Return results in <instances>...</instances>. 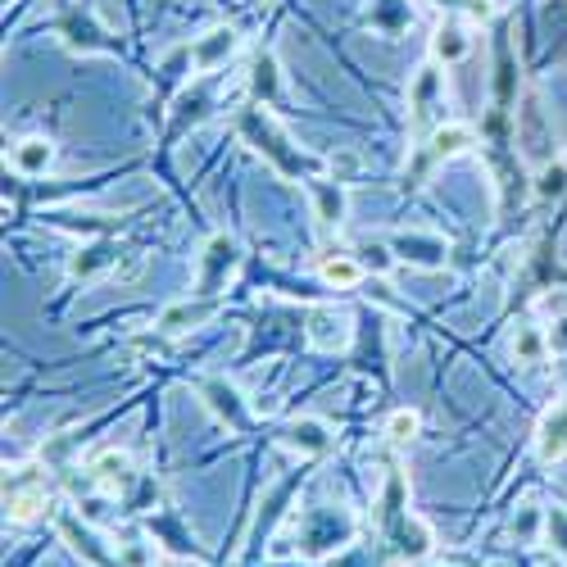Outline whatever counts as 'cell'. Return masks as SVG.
<instances>
[{
  "mask_svg": "<svg viewBox=\"0 0 567 567\" xmlns=\"http://www.w3.org/2000/svg\"><path fill=\"white\" fill-rule=\"evenodd\" d=\"M236 128H241V137L250 141V146H255L259 155H268V159H273V164L282 168V173H300V168H304V159L295 155V150H286V146H291V141H286L282 132L273 128V118H268L259 105L241 109V114H236Z\"/></svg>",
  "mask_w": 567,
  "mask_h": 567,
  "instance_id": "obj_1",
  "label": "cell"
},
{
  "mask_svg": "<svg viewBox=\"0 0 567 567\" xmlns=\"http://www.w3.org/2000/svg\"><path fill=\"white\" fill-rule=\"evenodd\" d=\"M518 146L536 168H545L549 159H554V128H549L545 109H540V100L531 96V91L518 105Z\"/></svg>",
  "mask_w": 567,
  "mask_h": 567,
  "instance_id": "obj_2",
  "label": "cell"
},
{
  "mask_svg": "<svg viewBox=\"0 0 567 567\" xmlns=\"http://www.w3.org/2000/svg\"><path fill=\"white\" fill-rule=\"evenodd\" d=\"M354 536V522L345 513H332V509H313L304 513V549L309 554H323L332 545H345Z\"/></svg>",
  "mask_w": 567,
  "mask_h": 567,
  "instance_id": "obj_3",
  "label": "cell"
},
{
  "mask_svg": "<svg viewBox=\"0 0 567 567\" xmlns=\"http://www.w3.org/2000/svg\"><path fill=\"white\" fill-rule=\"evenodd\" d=\"M236 268V245L232 236H214L205 245V255H200V277H196V295H209L214 300L218 286L227 282V273Z\"/></svg>",
  "mask_w": 567,
  "mask_h": 567,
  "instance_id": "obj_4",
  "label": "cell"
},
{
  "mask_svg": "<svg viewBox=\"0 0 567 567\" xmlns=\"http://www.w3.org/2000/svg\"><path fill=\"white\" fill-rule=\"evenodd\" d=\"M5 509H10L14 522H28L46 509V490H41V477L32 468H19L5 481Z\"/></svg>",
  "mask_w": 567,
  "mask_h": 567,
  "instance_id": "obj_5",
  "label": "cell"
},
{
  "mask_svg": "<svg viewBox=\"0 0 567 567\" xmlns=\"http://www.w3.org/2000/svg\"><path fill=\"white\" fill-rule=\"evenodd\" d=\"M536 454L545 463L567 459V395L549 404L545 418H540V427H536Z\"/></svg>",
  "mask_w": 567,
  "mask_h": 567,
  "instance_id": "obj_6",
  "label": "cell"
},
{
  "mask_svg": "<svg viewBox=\"0 0 567 567\" xmlns=\"http://www.w3.org/2000/svg\"><path fill=\"white\" fill-rule=\"evenodd\" d=\"M350 341V318L336 309H309V345L323 354H336L345 350Z\"/></svg>",
  "mask_w": 567,
  "mask_h": 567,
  "instance_id": "obj_7",
  "label": "cell"
},
{
  "mask_svg": "<svg viewBox=\"0 0 567 567\" xmlns=\"http://www.w3.org/2000/svg\"><path fill=\"white\" fill-rule=\"evenodd\" d=\"M386 531H391V545L400 549V558H422L431 549V531L418 518H409V509L400 513H382Z\"/></svg>",
  "mask_w": 567,
  "mask_h": 567,
  "instance_id": "obj_8",
  "label": "cell"
},
{
  "mask_svg": "<svg viewBox=\"0 0 567 567\" xmlns=\"http://www.w3.org/2000/svg\"><path fill=\"white\" fill-rule=\"evenodd\" d=\"M395 259H404V264H418V268H440L445 264V255H450V245L440 241V236H427V232H404L395 236Z\"/></svg>",
  "mask_w": 567,
  "mask_h": 567,
  "instance_id": "obj_9",
  "label": "cell"
},
{
  "mask_svg": "<svg viewBox=\"0 0 567 567\" xmlns=\"http://www.w3.org/2000/svg\"><path fill=\"white\" fill-rule=\"evenodd\" d=\"M236 46H241V37H236L232 28H214L191 46V64H196L200 73H214L218 64H227V59L236 55Z\"/></svg>",
  "mask_w": 567,
  "mask_h": 567,
  "instance_id": "obj_10",
  "label": "cell"
},
{
  "mask_svg": "<svg viewBox=\"0 0 567 567\" xmlns=\"http://www.w3.org/2000/svg\"><path fill=\"white\" fill-rule=\"evenodd\" d=\"M472 146V128H463V123H450V128H436L427 141V150H422L418 159V173H427L431 164H440V159H454L463 155V150Z\"/></svg>",
  "mask_w": 567,
  "mask_h": 567,
  "instance_id": "obj_11",
  "label": "cell"
},
{
  "mask_svg": "<svg viewBox=\"0 0 567 567\" xmlns=\"http://www.w3.org/2000/svg\"><path fill=\"white\" fill-rule=\"evenodd\" d=\"M200 395H205V404H209V409H214L218 418H223L232 431H245V427H250V413H245L241 395H236L227 382H218V377H209V382L200 386Z\"/></svg>",
  "mask_w": 567,
  "mask_h": 567,
  "instance_id": "obj_12",
  "label": "cell"
},
{
  "mask_svg": "<svg viewBox=\"0 0 567 567\" xmlns=\"http://www.w3.org/2000/svg\"><path fill=\"white\" fill-rule=\"evenodd\" d=\"M87 472L100 481V486H109V490H128L132 481V459L123 450H100V454H91V463H87Z\"/></svg>",
  "mask_w": 567,
  "mask_h": 567,
  "instance_id": "obj_13",
  "label": "cell"
},
{
  "mask_svg": "<svg viewBox=\"0 0 567 567\" xmlns=\"http://www.w3.org/2000/svg\"><path fill=\"white\" fill-rule=\"evenodd\" d=\"M114 264H118V245L91 241V245H82L78 255H73L69 273L78 277V282H91V277H100V273H114Z\"/></svg>",
  "mask_w": 567,
  "mask_h": 567,
  "instance_id": "obj_14",
  "label": "cell"
},
{
  "mask_svg": "<svg viewBox=\"0 0 567 567\" xmlns=\"http://www.w3.org/2000/svg\"><path fill=\"white\" fill-rule=\"evenodd\" d=\"M445 96V78H440V69L436 64H427V69H418V78H413V87H409V109H413V118H427L431 114V105Z\"/></svg>",
  "mask_w": 567,
  "mask_h": 567,
  "instance_id": "obj_15",
  "label": "cell"
},
{
  "mask_svg": "<svg viewBox=\"0 0 567 567\" xmlns=\"http://www.w3.org/2000/svg\"><path fill=\"white\" fill-rule=\"evenodd\" d=\"M286 445L300 454H323L327 445H332V431H327V422L318 418H295L291 427H286Z\"/></svg>",
  "mask_w": 567,
  "mask_h": 567,
  "instance_id": "obj_16",
  "label": "cell"
},
{
  "mask_svg": "<svg viewBox=\"0 0 567 567\" xmlns=\"http://www.w3.org/2000/svg\"><path fill=\"white\" fill-rule=\"evenodd\" d=\"M50 159H55V146H50L46 137H28V141H19V146H14L10 164H14V173L37 177V173H46V168H50Z\"/></svg>",
  "mask_w": 567,
  "mask_h": 567,
  "instance_id": "obj_17",
  "label": "cell"
},
{
  "mask_svg": "<svg viewBox=\"0 0 567 567\" xmlns=\"http://www.w3.org/2000/svg\"><path fill=\"white\" fill-rule=\"evenodd\" d=\"M468 28H463V23H454V19H445L436 28V37H431V55L440 59V64H454V59H463L468 55Z\"/></svg>",
  "mask_w": 567,
  "mask_h": 567,
  "instance_id": "obj_18",
  "label": "cell"
},
{
  "mask_svg": "<svg viewBox=\"0 0 567 567\" xmlns=\"http://www.w3.org/2000/svg\"><path fill=\"white\" fill-rule=\"evenodd\" d=\"M313 209H318V223L323 227H341L345 218V191L341 182H313Z\"/></svg>",
  "mask_w": 567,
  "mask_h": 567,
  "instance_id": "obj_19",
  "label": "cell"
},
{
  "mask_svg": "<svg viewBox=\"0 0 567 567\" xmlns=\"http://www.w3.org/2000/svg\"><path fill=\"white\" fill-rule=\"evenodd\" d=\"M214 309H218V304L209 300V295L200 304H173V309H164L159 327H164V332H186V327H196V323H205V318H214Z\"/></svg>",
  "mask_w": 567,
  "mask_h": 567,
  "instance_id": "obj_20",
  "label": "cell"
},
{
  "mask_svg": "<svg viewBox=\"0 0 567 567\" xmlns=\"http://www.w3.org/2000/svg\"><path fill=\"white\" fill-rule=\"evenodd\" d=\"M59 32H64V41H69L73 50H105V32H100L91 19H82V14L64 19L59 23Z\"/></svg>",
  "mask_w": 567,
  "mask_h": 567,
  "instance_id": "obj_21",
  "label": "cell"
},
{
  "mask_svg": "<svg viewBox=\"0 0 567 567\" xmlns=\"http://www.w3.org/2000/svg\"><path fill=\"white\" fill-rule=\"evenodd\" d=\"M318 273H323L327 286H354L363 277V264H359V259H350V255H327Z\"/></svg>",
  "mask_w": 567,
  "mask_h": 567,
  "instance_id": "obj_22",
  "label": "cell"
},
{
  "mask_svg": "<svg viewBox=\"0 0 567 567\" xmlns=\"http://www.w3.org/2000/svg\"><path fill=\"white\" fill-rule=\"evenodd\" d=\"M499 78H495V96H499V105H513V96H518V78H513V50H509V41H499Z\"/></svg>",
  "mask_w": 567,
  "mask_h": 567,
  "instance_id": "obj_23",
  "label": "cell"
},
{
  "mask_svg": "<svg viewBox=\"0 0 567 567\" xmlns=\"http://www.w3.org/2000/svg\"><path fill=\"white\" fill-rule=\"evenodd\" d=\"M545 350H549V341L536 332V327H518V336H513V359L531 368V363L545 359Z\"/></svg>",
  "mask_w": 567,
  "mask_h": 567,
  "instance_id": "obj_24",
  "label": "cell"
},
{
  "mask_svg": "<svg viewBox=\"0 0 567 567\" xmlns=\"http://www.w3.org/2000/svg\"><path fill=\"white\" fill-rule=\"evenodd\" d=\"M536 196H540V200H558V196H567V164L549 159V164L540 168V173H536Z\"/></svg>",
  "mask_w": 567,
  "mask_h": 567,
  "instance_id": "obj_25",
  "label": "cell"
},
{
  "mask_svg": "<svg viewBox=\"0 0 567 567\" xmlns=\"http://www.w3.org/2000/svg\"><path fill=\"white\" fill-rule=\"evenodd\" d=\"M250 91L264 96V100L277 96V64H273V55H255V64H250Z\"/></svg>",
  "mask_w": 567,
  "mask_h": 567,
  "instance_id": "obj_26",
  "label": "cell"
},
{
  "mask_svg": "<svg viewBox=\"0 0 567 567\" xmlns=\"http://www.w3.org/2000/svg\"><path fill=\"white\" fill-rule=\"evenodd\" d=\"M59 527H64V536H73V545H78L82 554L91 558V563H100V567H114V558H109L105 549L96 545V536H91V531H78V522H73V518H64V522H59Z\"/></svg>",
  "mask_w": 567,
  "mask_h": 567,
  "instance_id": "obj_27",
  "label": "cell"
},
{
  "mask_svg": "<svg viewBox=\"0 0 567 567\" xmlns=\"http://www.w3.org/2000/svg\"><path fill=\"white\" fill-rule=\"evenodd\" d=\"M386 436H391L395 445L413 440V436H418V413H413V409H395L391 418H386Z\"/></svg>",
  "mask_w": 567,
  "mask_h": 567,
  "instance_id": "obj_28",
  "label": "cell"
},
{
  "mask_svg": "<svg viewBox=\"0 0 567 567\" xmlns=\"http://www.w3.org/2000/svg\"><path fill=\"white\" fill-rule=\"evenodd\" d=\"M372 23H377V28H404V23H409V14H404V5L400 0H382V5H377V10H372Z\"/></svg>",
  "mask_w": 567,
  "mask_h": 567,
  "instance_id": "obj_29",
  "label": "cell"
},
{
  "mask_svg": "<svg viewBox=\"0 0 567 567\" xmlns=\"http://www.w3.org/2000/svg\"><path fill=\"white\" fill-rule=\"evenodd\" d=\"M146 273V255H137V250H128V255H118V264H114V282H137V277Z\"/></svg>",
  "mask_w": 567,
  "mask_h": 567,
  "instance_id": "obj_30",
  "label": "cell"
},
{
  "mask_svg": "<svg viewBox=\"0 0 567 567\" xmlns=\"http://www.w3.org/2000/svg\"><path fill=\"white\" fill-rule=\"evenodd\" d=\"M395 264V250L391 245H363V268H372V273H386V268Z\"/></svg>",
  "mask_w": 567,
  "mask_h": 567,
  "instance_id": "obj_31",
  "label": "cell"
},
{
  "mask_svg": "<svg viewBox=\"0 0 567 567\" xmlns=\"http://www.w3.org/2000/svg\"><path fill=\"white\" fill-rule=\"evenodd\" d=\"M354 173H359V155H354V150H336L332 155V182H350Z\"/></svg>",
  "mask_w": 567,
  "mask_h": 567,
  "instance_id": "obj_32",
  "label": "cell"
},
{
  "mask_svg": "<svg viewBox=\"0 0 567 567\" xmlns=\"http://www.w3.org/2000/svg\"><path fill=\"white\" fill-rule=\"evenodd\" d=\"M545 527H549V540H554V545L567 554V513H563V509H554V513L545 518Z\"/></svg>",
  "mask_w": 567,
  "mask_h": 567,
  "instance_id": "obj_33",
  "label": "cell"
},
{
  "mask_svg": "<svg viewBox=\"0 0 567 567\" xmlns=\"http://www.w3.org/2000/svg\"><path fill=\"white\" fill-rule=\"evenodd\" d=\"M118 563H123V567H146V563H150V549L128 545V549H123V554H118Z\"/></svg>",
  "mask_w": 567,
  "mask_h": 567,
  "instance_id": "obj_34",
  "label": "cell"
},
{
  "mask_svg": "<svg viewBox=\"0 0 567 567\" xmlns=\"http://www.w3.org/2000/svg\"><path fill=\"white\" fill-rule=\"evenodd\" d=\"M549 350H558V354H567V318L563 323L554 327V332H549Z\"/></svg>",
  "mask_w": 567,
  "mask_h": 567,
  "instance_id": "obj_35",
  "label": "cell"
},
{
  "mask_svg": "<svg viewBox=\"0 0 567 567\" xmlns=\"http://www.w3.org/2000/svg\"><path fill=\"white\" fill-rule=\"evenodd\" d=\"M436 10H472V0H431Z\"/></svg>",
  "mask_w": 567,
  "mask_h": 567,
  "instance_id": "obj_36",
  "label": "cell"
}]
</instances>
